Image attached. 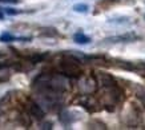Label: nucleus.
Here are the masks:
<instances>
[{"label": "nucleus", "instance_id": "f257e3e1", "mask_svg": "<svg viewBox=\"0 0 145 130\" xmlns=\"http://www.w3.org/2000/svg\"><path fill=\"white\" fill-rule=\"evenodd\" d=\"M60 71L64 74V75H68V76H80L81 75V67H80L79 62L73 58H69V59H64L61 63H60Z\"/></svg>", "mask_w": 145, "mask_h": 130}, {"label": "nucleus", "instance_id": "f03ea898", "mask_svg": "<svg viewBox=\"0 0 145 130\" xmlns=\"http://www.w3.org/2000/svg\"><path fill=\"white\" fill-rule=\"evenodd\" d=\"M138 39V36L133 32H129V34H124V35H117V36H110V38H106L105 42L108 43H131V42H135Z\"/></svg>", "mask_w": 145, "mask_h": 130}, {"label": "nucleus", "instance_id": "7ed1b4c3", "mask_svg": "<svg viewBox=\"0 0 145 130\" xmlns=\"http://www.w3.org/2000/svg\"><path fill=\"white\" fill-rule=\"evenodd\" d=\"M13 40H31V38H25V36H15L12 35L11 32H3L0 35V42H4V43H8V42H13Z\"/></svg>", "mask_w": 145, "mask_h": 130}, {"label": "nucleus", "instance_id": "20e7f679", "mask_svg": "<svg viewBox=\"0 0 145 130\" xmlns=\"http://www.w3.org/2000/svg\"><path fill=\"white\" fill-rule=\"evenodd\" d=\"M29 110H31V114L37 119H41L44 117V110L41 109V106H39L36 102H31L29 103Z\"/></svg>", "mask_w": 145, "mask_h": 130}, {"label": "nucleus", "instance_id": "39448f33", "mask_svg": "<svg viewBox=\"0 0 145 130\" xmlns=\"http://www.w3.org/2000/svg\"><path fill=\"white\" fill-rule=\"evenodd\" d=\"M73 40H75L77 44H88V43L92 42V39H91L88 35H85L83 31H79L73 35Z\"/></svg>", "mask_w": 145, "mask_h": 130}, {"label": "nucleus", "instance_id": "423d86ee", "mask_svg": "<svg viewBox=\"0 0 145 130\" xmlns=\"http://www.w3.org/2000/svg\"><path fill=\"white\" fill-rule=\"evenodd\" d=\"M108 23H110V24H117V26L129 24V23H131V18H129V16H119V18L108 19Z\"/></svg>", "mask_w": 145, "mask_h": 130}, {"label": "nucleus", "instance_id": "0eeeda50", "mask_svg": "<svg viewBox=\"0 0 145 130\" xmlns=\"http://www.w3.org/2000/svg\"><path fill=\"white\" fill-rule=\"evenodd\" d=\"M60 121L64 123V125H71L72 122L75 121V118H72V113L65 110V111H63L60 114Z\"/></svg>", "mask_w": 145, "mask_h": 130}, {"label": "nucleus", "instance_id": "6e6552de", "mask_svg": "<svg viewBox=\"0 0 145 130\" xmlns=\"http://www.w3.org/2000/svg\"><path fill=\"white\" fill-rule=\"evenodd\" d=\"M72 9L77 12V14H88L89 12V5L85 4V3H77L72 7Z\"/></svg>", "mask_w": 145, "mask_h": 130}, {"label": "nucleus", "instance_id": "1a4fd4ad", "mask_svg": "<svg viewBox=\"0 0 145 130\" xmlns=\"http://www.w3.org/2000/svg\"><path fill=\"white\" fill-rule=\"evenodd\" d=\"M1 12L4 15H20V14H28L31 11H25V9H16V8H0Z\"/></svg>", "mask_w": 145, "mask_h": 130}, {"label": "nucleus", "instance_id": "9d476101", "mask_svg": "<svg viewBox=\"0 0 145 130\" xmlns=\"http://www.w3.org/2000/svg\"><path fill=\"white\" fill-rule=\"evenodd\" d=\"M20 0H0V3H8V4H18Z\"/></svg>", "mask_w": 145, "mask_h": 130}, {"label": "nucleus", "instance_id": "9b49d317", "mask_svg": "<svg viewBox=\"0 0 145 130\" xmlns=\"http://www.w3.org/2000/svg\"><path fill=\"white\" fill-rule=\"evenodd\" d=\"M3 56H4V54H3V52H0V58H3Z\"/></svg>", "mask_w": 145, "mask_h": 130}]
</instances>
